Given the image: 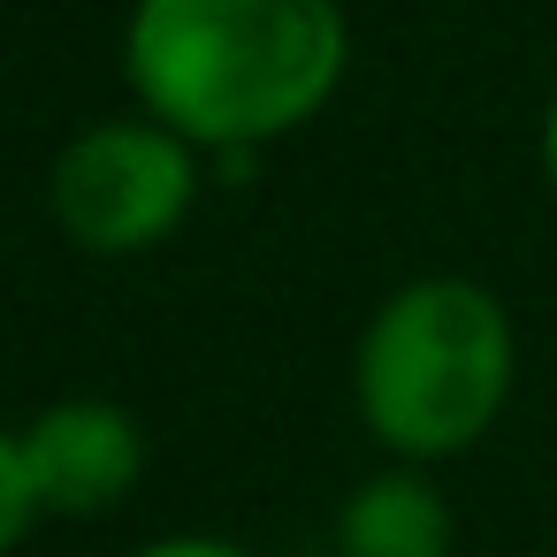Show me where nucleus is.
<instances>
[{"mask_svg": "<svg viewBox=\"0 0 557 557\" xmlns=\"http://www.w3.org/2000/svg\"><path fill=\"white\" fill-rule=\"evenodd\" d=\"M351 62L336 0H138L123 77L199 153L268 146L329 108Z\"/></svg>", "mask_w": 557, "mask_h": 557, "instance_id": "f257e3e1", "label": "nucleus"}, {"mask_svg": "<svg viewBox=\"0 0 557 557\" xmlns=\"http://www.w3.org/2000/svg\"><path fill=\"white\" fill-rule=\"evenodd\" d=\"M511 374H519V344L496 290L466 275H420L397 298H382V313L367 321L351 359V397L389 458L435 466L496 428Z\"/></svg>", "mask_w": 557, "mask_h": 557, "instance_id": "f03ea898", "label": "nucleus"}, {"mask_svg": "<svg viewBox=\"0 0 557 557\" xmlns=\"http://www.w3.org/2000/svg\"><path fill=\"white\" fill-rule=\"evenodd\" d=\"M191 199H199V146L161 115H115L77 131L47 176V207L62 237L100 260L153 252L161 237L184 230Z\"/></svg>", "mask_w": 557, "mask_h": 557, "instance_id": "7ed1b4c3", "label": "nucleus"}, {"mask_svg": "<svg viewBox=\"0 0 557 557\" xmlns=\"http://www.w3.org/2000/svg\"><path fill=\"white\" fill-rule=\"evenodd\" d=\"M24 458L47 519H100L146 473V428L108 397H62L24 428Z\"/></svg>", "mask_w": 557, "mask_h": 557, "instance_id": "20e7f679", "label": "nucleus"}, {"mask_svg": "<svg viewBox=\"0 0 557 557\" xmlns=\"http://www.w3.org/2000/svg\"><path fill=\"white\" fill-rule=\"evenodd\" d=\"M336 549L344 557H450L458 549V527H450L443 488L420 466H389V473H367L344 496Z\"/></svg>", "mask_w": 557, "mask_h": 557, "instance_id": "39448f33", "label": "nucleus"}, {"mask_svg": "<svg viewBox=\"0 0 557 557\" xmlns=\"http://www.w3.org/2000/svg\"><path fill=\"white\" fill-rule=\"evenodd\" d=\"M39 519H47V504H39V481H32V458H24V428H0V557Z\"/></svg>", "mask_w": 557, "mask_h": 557, "instance_id": "423d86ee", "label": "nucleus"}, {"mask_svg": "<svg viewBox=\"0 0 557 557\" xmlns=\"http://www.w3.org/2000/svg\"><path fill=\"white\" fill-rule=\"evenodd\" d=\"M131 557H252V549H237V542H222V534H161V542H146V549H131Z\"/></svg>", "mask_w": 557, "mask_h": 557, "instance_id": "0eeeda50", "label": "nucleus"}, {"mask_svg": "<svg viewBox=\"0 0 557 557\" xmlns=\"http://www.w3.org/2000/svg\"><path fill=\"white\" fill-rule=\"evenodd\" d=\"M542 176H549V191H557V100H549V115H542Z\"/></svg>", "mask_w": 557, "mask_h": 557, "instance_id": "6e6552de", "label": "nucleus"}]
</instances>
